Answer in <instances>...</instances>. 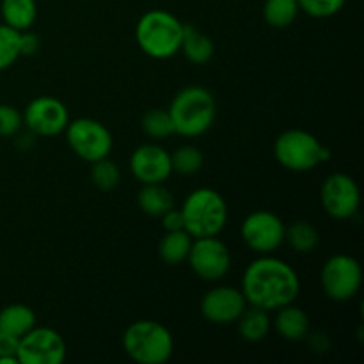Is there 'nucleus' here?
Instances as JSON below:
<instances>
[{
	"label": "nucleus",
	"instance_id": "f257e3e1",
	"mask_svg": "<svg viewBox=\"0 0 364 364\" xmlns=\"http://www.w3.org/2000/svg\"><path fill=\"white\" fill-rule=\"evenodd\" d=\"M240 290L249 306L270 313L297 301L301 279L284 259L259 255V258L245 267Z\"/></svg>",
	"mask_w": 364,
	"mask_h": 364
},
{
	"label": "nucleus",
	"instance_id": "f03ea898",
	"mask_svg": "<svg viewBox=\"0 0 364 364\" xmlns=\"http://www.w3.org/2000/svg\"><path fill=\"white\" fill-rule=\"evenodd\" d=\"M174 134L194 139L212 128L217 116V103L212 92L201 85H188L174 95L169 105Z\"/></svg>",
	"mask_w": 364,
	"mask_h": 364
},
{
	"label": "nucleus",
	"instance_id": "7ed1b4c3",
	"mask_svg": "<svg viewBox=\"0 0 364 364\" xmlns=\"http://www.w3.org/2000/svg\"><path fill=\"white\" fill-rule=\"evenodd\" d=\"M183 23L173 13L151 9L141 16L135 27V41L148 57L166 60L180 52Z\"/></svg>",
	"mask_w": 364,
	"mask_h": 364
},
{
	"label": "nucleus",
	"instance_id": "20e7f679",
	"mask_svg": "<svg viewBox=\"0 0 364 364\" xmlns=\"http://www.w3.org/2000/svg\"><path fill=\"white\" fill-rule=\"evenodd\" d=\"M183 228L192 238L219 237L228 224V205L223 194L208 187L192 191L181 205Z\"/></svg>",
	"mask_w": 364,
	"mask_h": 364
},
{
	"label": "nucleus",
	"instance_id": "39448f33",
	"mask_svg": "<svg viewBox=\"0 0 364 364\" xmlns=\"http://www.w3.org/2000/svg\"><path fill=\"white\" fill-rule=\"evenodd\" d=\"M123 348L139 364H166L173 358L174 340L171 331L156 320H137L123 334Z\"/></svg>",
	"mask_w": 364,
	"mask_h": 364
},
{
	"label": "nucleus",
	"instance_id": "423d86ee",
	"mask_svg": "<svg viewBox=\"0 0 364 364\" xmlns=\"http://www.w3.org/2000/svg\"><path fill=\"white\" fill-rule=\"evenodd\" d=\"M274 156L279 166L291 173H308L331 160V149L311 132L291 128L277 135L274 142Z\"/></svg>",
	"mask_w": 364,
	"mask_h": 364
},
{
	"label": "nucleus",
	"instance_id": "0eeeda50",
	"mask_svg": "<svg viewBox=\"0 0 364 364\" xmlns=\"http://www.w3.org/2000/svg\"><path fill=\"white\" fill-rule=\"evenodd\" d=\"M66 141L70 144L71 151L78 159L92 164L96 160H102L110 155L114 146L112 134L109 128L92 117H78L70 119L66 130Z\"/></svg>",
	"mask_w": 364,
	"mask_h": 364
},
{
	"label": "nucleus",
	"instance_id": "6e6552de",
	"mask_svg": "<svg viewBox=\"0 0 364 364\" xmlns=\"http://www.w3.org/2000/svg\"><path fill=\"white\" fill-rule=\"evenodd\" d=\"M322 290L331 301L347 302L359 294L363 287V269L350 255H334L323 263L320 272Z\"/></svg>",
	"mask_w": 364,
	"mask_h": 364
},
{
	"label": "nucleus",
	"instance_id": "1a4fd4ad",
	"mask_svg": "<svg viewBox=\"0 0 364 364\" xmlns=\"http://www.w3.org/2000/svg\"><path fill=\"white\" fill-rule=\"evenodd\" d=\"M283 219L269 210H256L249 213L240 226L244 244L256 255H272L284 244Z\"/></svg>",
	"mask_w": 364,
	"mask_h": 364
},
{
	"label": "nucleus",
	"instance_id": "9d476101",
	"mask_svg": "<svg viewBox=\"0 0 364 364\" xmlns=\"http://www.w3.org/2000/svg\"><path fill=\"white\" fill-rule=\"evenodd\" d=\"M187 263L199 279L217 283L224 279L231 269L230 249L219 237L194 238Z\"/></svg>",
	"mask_w": 364,
	"mask_h": 364
},
{
	"label": "nucleus",
	"instance_id": "9b49d317",
	"mask_svg": "<svg viewBox=\"0 0 364 364\" xmlns=\"http://www.w3.org/2000/svg\"><path fill=\"white\" fill-rule=\"evenodd\" d=\"M66 354V341L52 327H32L18 341L16 358L20 364H60Z\"/></svg>",
	"mask_w": 364,
	"mask_h": 364
},
{
	"label": "nucleus",
	"instance_id": "f8f14e48",
	"mask_svg": "<svg viewBox=\"0 0 364 364\" xmlns=\"http://www.w3.org/2000/svg\"><path fill=\"white\" fill-rule=\"evenodd\" d=\"M320 201L327 215L334 220H347L358 213L361 192L354 178L345 173H333L322 183Z\"/></svg>",
	"mask_w": 364,
	"mask_h": 364
},
{
	"label": "nucleus",
	"instance_id": "ddd939ff",
	"mask_svg": "<svg viewBox=\"0 0 364 364\" xmlns=\"http://www.w3.org/2000/svg\"><path fill=\"white\" fill-rule=\"evenodd\" d=\"M68 123V107L52 96H38L25 107L23 124L36 137H55L64 134Z\"/></svg>",
	"mask_w": 364,
	"mask_h": 364
},
{
	"label": "nucleus",
	"instance_id": "4468645a",
	"mask_svg": "<svg viewBox=\"0 0 364 364\" xmlns=\"http://www.w3.org/2000/svg\"><path fill=\"white\" fill-rule=\"evenodd\" d=\"M247 306L240 288L215 287L203 295L199 309L206 322L213 326H231Z\"/></svg>",
	"mask_w": 364,
	"mask_h": 364
},
{
	"label": "nucleus",
	"instance_id": "2eb2a0df",
	"mask_svg": "<svg viewBox=\"0 0 364 364\" xmlns=\"http://www.w3.org/2000/svg\"><path fill=\"white\" fill-rule=\"evenodd\" d=\"M130 173L142 185L166 183L173 174L171 153L153 142L139 146L130 155Z\"/></svg>",
	"mask_w": 364,
	"mask_h": 364
},
{
	"label": "nucleus",
	"instance_id": "dca6fc26",
	"mask_svg": "<svg viewBox=\"0 0 364 364\" xmlns=\"http://www.w3.org/2000/svg\"><path fill=\"white\" fill-rule=\"evenodd\" d=\"M272 327L283 340L302 341L309 334V316L304 309L291 302L277 309Z\"/></svg>",
	"mask_w": 364,
	"mask_h": 364
},
{
	"label": "nucleus",
	"instance_id": "f3484780",
	"mask_svg": "<svg viewBox=\"0 0 364 364\" xmlns=\"http://www.w3.org/2000/svg\"><path fill=\"white\" fill-rule=\"evenodd\" d=\"M180 52L183 53L188 63L196 64V66H203V64L212 60L215 48H213V41L205 32L199 31L194 25L183 23Z\"/></svg>",
	"mask_w": 364,
	"mask_h": 364
},
{
	"label": "nucleus",
	"instance_id": "a211bd4d",
	"mask_svg": "<svg viewBox=\"0 0 364 364\" xmlns=\"http://www.w3.org/2000/svg\"><path fill=\"white\" fill-rule=\"evenodd\" d=\"M235 323L238 326L242 340L247 341V343H258V341L265 340L272 329V320H270L269 311L255 308V306H251V308L247 306Z\"/></svg>",
	"mask_w": 364,
	"mask_h": 364
},
{
	"label": "nucleus",
	"instance_id": "6ab92c4d",
	"mask_svg": "<svg viewBox=\"0 0 364 364\" xmlns=\"http://www.w3.org/2000/svg\"><path fill=\"white\" fill-rule=\"evenodd\" d=\"M0 14L4 23L16 31H31L38 18V2L36 0H2Z\"/></svg>",
	"mask_w": 364,
	"mask_h": 364
},
{
	"label": "nucleus",
	"instance_id": "aec40b11",
	"mask_svg": "<svg viewBox=\"0 0 364 364\" xmlns=\"http://www.w3.org/2000/svg\"><path fill=\"white\" fill-rule=\"evenodd\" d=\"M36 313L27 304H7L0 309V331L9 333L13 336L21 338L27 334L32 327H36Z\"/></svg>",
	"mask_w": 364,
	"mask_h": 364
},
{
	"label": "nucleus",
	"instance_id": "412c9836",
	"mask_svg": "<svg viewBox=\"0 0 364 364\" xmlns=\"http://www.w3.org/2000/svg\"><path fill=\"white\" fill-rule=\"evenodd\" d=\"M137 205L146 215L162 217L164 213L174 208V198L164 183H149L142 185L137 194Z\"/></svg>",
	"mask_w": 364,
	"mask_h": 364
},
{
	"label": "nucleus",
	"instance_id": "4be33fe9",
	"mask_svg": "<svg viewBox=\"0 0 364 364\" xmlns=\"http://www.w3.org/2000/svg\"><path fill=\"white\" fill-rule=\"evenodd\" d=\"M194 238L185 230L178 231H166L159 244V256L167 265H180L187 262L191 245Z\"/></svg>",
	"mask_w": 364,
	"mask_h": 364
},
{
	"label": "nucleus",
	"instance_id": "5701e85b",
	"mask_svg": "<svg viewBox=\"0 0 364 364\" xmlns=\"http://www.w3.org/2000/svg\"><path fill=\"white\" fill-rule=\"evenodd\" d=\"M284 242L299 255H309L320 244L318 230L308 220H297L284 230Z\"/></svg>",
	"mask_w": 364,
	"mask_h": 364
},
{
	"label": "nucleus",
	"instance_id": "b1692460",
	"mask_svg": "<svg viewBox=\"0 0 364 364\" xmlns=\"http://www.w3.org/2000/svg\"><path fill=\"white\" fill-rule=\"evenodd\" d=\"M297 0H265L263 4V18L272 28H287L297 20Z\"/></svg>",
	"mask_w": 364,
	"mask_h": 364
},
{
	"label": "nucleus",
	"instance_id": "393cba45",
	"mask_svg": "<svg viewBox=\"0 0 364 364\" xmlns=\"http://www.w3.org/2000/svg\"><path fill=\"white\" fill-rule=\"evenodd\" d=\"M203 164H205V156H203L201 149L196 148L192 144L180 146L171 153V166H173V173L181 174V176H192L201 171Z\"/></svg>",
	"mask_w": 364,
	"mask_h": 364
},
{
	"label": "nucleus",
	"instance_id": "a878e982",
	"mask_svg": "<svg viewBox=\"0 0 364 364\" xmlns=\"http://www.w3.org/2000/svg\"><path fill=\"white\" fill-rule=\"evenodd\" d=\"M142 132L148 137L155 139V141H162V139L171 137L174 134V124L169 116V110L164 109H151L142 116L141 121Z\"/></svg>",
	"mask_w": 364,
	"mask_h": 364
},
{
	"label": "nucleus",
	"instance_id": "bb28decb",
	"mask_svg": "<svg viewBox=\"0 0 364 364\" xmlns=\"http://www.w3.org/2000/svg\"><path fill=\"white\" fill-rule=\"evenodd\" d=\"M20 31L0 25V71H6L21 57L20 53Z\"/></svg>",
	"mask_w": 364,
	"mask_h": 364
},
{
	"label": "nucleus",
	"instance_id": "cd10ccee",
	"mask_svg": "<svg viewBox=\"0 0 364 364\" xmlns=\"http://www.w3.org/2000/svg\"><path fill=\"white\" fill-rule=\"evenodd\" d=\"M91 181L100 191H112L119 185L121 171L116 162L105 156L91 164Z\"/></svg>",
	"mask_w": 364,
	"mask_h": 364
},
{
	"label": "nucleus",
	"instance_id": "c85d7f7f",
	"mask_svg": "<svg viewBox=\"0 0 364 364\" xmlns=\"http://www.w3.org/2000/svg\"><path fill=\"white\" fill-rule=\"evenodd\" d=\"M299 9L311 18H331L340 13L347 0H297Z\"/></svg>",
	"mask_w": 364,
	"mask_h": 364
},
{
	"label": "nucleus",
	"instance_id": "c756f323",
	"mask_svg": "<svg viewBox=\"0 0 364 364\" xmlns=\"http://www.w3.org/2000/svg\"><path fill=\"white\" fill-rule=\"evenodd\" d=\"M23 127V114L13 105L0 103V137H13Z\"/></svg>",
	"mask_w": 364,
	"mask_h": 364
},
{
	"label": "nucleus",
	"instance_id": "7c9ffc66",
	"mask_svg": "<svg viewBox=\"0 0 364 364\" xmlns=\"http://www.w3.org/2000/svg\"><path fill=\"white\" fill-rule=\"evenodd\" d=\"M18 341L20 338L0 331V364H20L16 358Z\"/></svg>",
	"mask_w": 364,
	"mask_h": 364
},
{
	"label": "nucleus",
	"instance_id": "2f4dec72",
	"mask_svg": "<svg viewBox=\"0 0 364 364\" xmlns=\"http://www.w3.org/2000/svg\"><path fill=\"white\" fill-rule=\"evenodd\" d=\"M39 38L31 31H23L20 34V53L25 57H31L38 53Z\"/></svg>",
	"mask_w": 364,
	"mask_h": 364
},
{
	"label": "nucleus",
	"instance_id": "473e14b6",
	"mask_svg": "<svg viewBox=\"0 0 364 364\" xmlns=\"http://www.w3.org/2000/svg\"><path fill=\"white\" fill-rule=\"evenodd\" d=\"M162 228L166 231H178V230H185L183 228V215H181V210L171 208L169 212L164 213L162 217Z\"/></svg>",
	"mask_w": 364,
	"mask_h": 364
}]
</instances>
